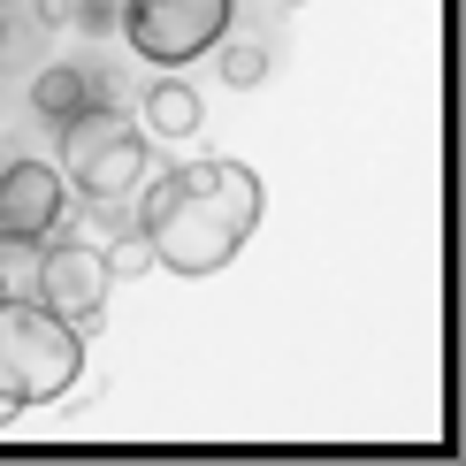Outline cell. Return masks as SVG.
<instances>
[{"label":"cell","mask_w":466,"mask_h":466,"mask_svg":"<svg viewBox=\"0 0 466 466\" xmlns=\"http://www.w3.org/2000/svg\"><path fill=\"white\" fill-rule=\"evenodd\" d=\"M260 207H268V184L245 161H184L168 177H153L138 229L153 245V268L199 283L238 260V245L260 229Z\"/></svg>","instance_id":"1"},{"label":"cell","mask_w":466,"mask_h":466,"mask_svg":"<svg viewBox=\"0 0 466 466\" xmlns=\"http://www.w3.org/2000/svg\"><path fill=\"white\" fill-rule=\"evenodd\" d=\"M85 382V337L69 321H54L38 299H0V405L8 413H31V405H54Z\"/></svg>","instance_id":"2"},{"label":"cell","mask_w":466,"mask_h":466,"mask_svg":"<svg viewBox=\"0 0 466 466\" xmlns=\"http://www.w3.org/2000/svg\"><path fill=\"white\" fill-rule=\"evenodd\" d=\"M62 153H69V168H76L85 207H92V215H115V207L138 191L146 161H153V138H138L115 107H92V115H76V123L62 130Z\"/></svg>","instance_id":"3"},{"label":"cell","mask_w":466,"mask_h":466,"mask_svg":"<svg viewBox=\"0 0 466 466\" xmlns=\"http://www.w3.org/2000/svg\"><path fill=\"white\" fill-rule=\"evenodd\" d=\"M115 31L153 69H184V62H199V54H215L229 38V0H123V24Z\"/></svg>","instance_id":"4"},{"label":"cell","mask_w":466,"mask_h":466,"mask_svg":"<svg viewBox=\"0 0 466 466\" xmlns=\"http://www.w3.org/2000/svg\"><path fill=\"white\" fill-rule=\"evenodd\" d=\"M107 252L85 245V238H46L38 245V306H46L54 321H69L76 337H92V329L107 321Z\"/></svg>","instance_id":"5"},{"label":"cell","mask_w":466,"mask_h":466,"mask_svg":"<svg viewBox=\"0 0 466 466\" xmlns=\"http://www.w3.org/2000/svg\"><path fill=\"white\" fill-rule=\"evenodd\" d=\"M69 184L54 161H8L0 168V245H46L62 229Z\"/></svg>","instance_id":"6"},{"label":"cell","mask_w":466,"mask_h":466,"mask_svg":"<svg viewBox=\"0 0 466 466\" xmlns=\"http://www.w3.org/2000/svg\"><path fill=\"white\" fill-rule=\"evenodd\" d=\"M31 107H38V123L69 130L76 115L107 107V76H100V69H85V62H54V69H38V76H31Z\"/></svg>","instance_id":"7"},{"label":"cell","mask_w":466,"mask_h":466,"mask_svg":"<svg viewBox=\"0 0 466 466\" xmlns=\"http://www.w3.org/2000/svg\"><path fill=\"white\" fill-rule=\"evenodd\" d=\"M199 92L184 85V76H153L146 85V130L153 138H199Z\"/></svg>","instance_id":"8"},{"label":"cell","mask_w":466,"mask_h":466,"mask_svg":"<svg viewBox=\"0 0 466 466\" xmlns=\"http://www.w3.org/2000/svg\"><path fill=\"white\" fill-rule=\"evenodd\" d=\"M222 85L260 92V85H268V54H260V46H222Z\"/></svg>","instance_id":"9"},{"label":"cell","mask_w":466,"mask_h":466,"mask_svg":"<svg viewBox=\"0 0 466 466\" xmlns=\"http://www.w3.org/2000/svg\"><path fill=\"white\" fill-rule=\"evenodd\" d=\"M146 268H153V245H146V229L130 222L123 238L107 245V276H146Z\"/></svg>","instance_id":"10"},{"label":"cell","mask_w":466,"mask_h":466,"mask_svg":"<svg viewBox=\"0 0 466 466\" xmlns=\"http://www.w3.org/2000/svg\"><path fill=\"white\" fill-rule=\"evenodd\" d=\"M69 24L85 31V38H107L115 24H123V0H76V15H69Z\"/></svg>","instance_id":"11"},{"label":"cell","mask_w":466,"mask_h":466,"mask_svg":"<svg viewBox=\"0 0 466 466\" xmlns=\"http://www.w3.org/2000/svg\"><path fill=\"white\" fill-rule=\"evenodd\" d=\"M31 15H38V24H46V31H62L69 15H76V0H31Z\"/></svg>","instance_id":"12"},{"label":"cell","mask_w":466,"mask_h":466,"mask_svg":"<svg viewBox=\"0 0 466 466\" xmlns=\"http://www.w3.org/2000/svg\"><path fill=\"white\" fill-rule=\"evenodd\" d=\"M0 46H8V24H0Z\"/></svg>","instance_id":"13"},{"label":"cell","mask_w":466,"mask_h":466,"mask_svg":"<svg viewBox=\"0 0 466 466\" xmlns=\"http://www.w3.org/2000/svg\"><path fill=\"white\" fill-rule=\"evenodd\" d=\"M0 299H8V276H0Z\"/></svg>","instance_id":"14"},{"label":"cell","mask_w":466,"mask_h":466,"mask_svg":"<svg viewBox=\"0 0 466 466\" xmlns=\"http://www.w3.org/2000/svg\"><path fill=\"white\" fill-rule=\"evenodd\" d=\"M0 420H15V413H8V405H0Z\"/></svg>","instance_id":"15"}]
</instances>
